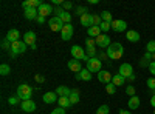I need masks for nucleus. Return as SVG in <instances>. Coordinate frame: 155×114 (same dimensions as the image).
<instances>
[{"label":"nucleus","instance_id":"b1692460","mask_svg":"<svg viewBox=\"0 0 155 114\" xmlns=\"http://www.w3.org/2000/svg\"><path fill=\"white\" fill-rule=\"evenodd\" d=\"M127 106H129V109H137L140 106V97H137V96L130 97L127 102Z\"/></svg>","mask_w":155,"mask_h":114},{"label":"nucleus","instance_id":"f3484780","mask_svg":"<svg viewBox=\"0 0 155 114\" xmlns=\"http://www.w3.org/2000/svg\"><path fill=\"white\" fill-rule=\"evenodd\" d=\"M23 42L27 43V45H30V46L36 45V34H34L33 31L25 32V34H23Z\"/></svg>","mask_w":155,"mask_h":114},{"label":"nucleus","instance_id":"49530a36","mask_svg":"<svg viewBox=\"0 0 155 114\" xmlns=\"http://www.w3.org/2000/svg\"><path fill=\"white\" fill-rule=\"evenodd\" d=\"M11 42L9 40H3V43H2V46L5 48V49H9V51H11V45H9Z\"/></svg>","mask_w":155,"mask_h":114},{"label":"nucleus","instance_id":"72a5a7b5","mask_svg":"<svg viewBox=\"0 0 155 114\" xmlns=\"http://www.w3.org/2000/svg\"><path fill=\"white\" fill-rule=\"evenodd\" d=\"M85 54L90 57V59H93V57H96V46H90V48H87V51H85Z\"/></svg>","mask_w":155,"mask_h":114},{"label":"nucleus","instance_id":"2eb2a0df","mask_svg":"<svg viewBox=\"0 0 155 114\" xmlns=\"http://www.w3.org/2000/svg\"><path fill=\"white\" fill-rule=\"evenodd\" d=\"M23 11H25V12H23L25 19H28V20H36L37 16H39L37 8H27V9H23Z\"/></svg>","mask_w":155,"mask_h":114},{"label":"nucleus","instance_id":"2f4dec72","mask_svg":"<svg viewBox=\"0 0 155 114\" xmlns=\"http://www.w3.org/2000/svg\"><path fill=\"white\" fill-rule=\"evenodd\" d=\"M61 20H62L64 23H65V25H67V23H71V14L65 11V12H64V14L61 16Z\"/></svg>","mask_w":155,"mask_h":114},{"label":"nucleus","instance_id":"cd10ccee","mask_svg":"<svg viewBox=\"0 0 155 114\" xmlns=\"http://www.w3.org/2000/svg\"><path fill=\"white\" fill-rule=\"evenodd\" d=\"M70 102H71V105H76L78 102H79V91H78V90H71V94H70Z\"/></svg>","mask_w":155,"mask_h":114},{"label":"nucleus","instance_id":"bb28decb","mask_svg":"<svg viewBox=\"0 0 155 114\" xmlns=\"http://www.w3.org/2000/svg\"><path fill=\"white\" fill-rule=\"evenodd\" d=\"M126 37H127L129 42H138V40H140V34H138L137 31H127Z\"/></svg>","mask_w":155,"mask_h":114},{"label":"nucleus","instance_id":"c9c22d12","mask_svg":"<svg viewBox=\"0 0 155 114\" xmlns=\"http://www.w3.org/2000/svg\"><path fill=\"white\" fill-rule=\"evenodd\" d=\"M99 28H101V31H102V32H106V31L112 29V23H107V22H102V23L99 25Z\"/></svg>","mask_w":155,"mask_h":114},{"label":"nucleus","instance_id":"a211bd4d","mask_svg":"<svg viewBox=\"0 0 155 114\" xmlns=\"http://www.w3.org/2000/svg\"><path fill=\"white\" fill-rule=\"evenodd\" d=\"M19 37H20V32H19L17 29H9L8 34H6V40H9L11 43H14V42L20 40Z\"/></svg>","mask_w":155,"mask_h":114},{"label":"nucleus","instance_id":"39448f33","mask_svg":"<svg viewBox=\"0 0 155 114\" xmlns=\"http://www.w3.org/2000/svg\"><path fill=\"white\" fill-rule=\"evenodd\" d=\"M101 66H102V62L98 59V57H93V59H90L88 62H87V69L90 71V72H99L101 71Z\"/></svg>","mask_w":155,"mask_h":114},{"label":"nucleus","instance_id":"393cba45","mask_svg":"<svg viewBox=\"0 0 155 114\" xmlns=\"http://www.w3.org/2000/svg\"><path fill=\"white\" fill-rule=\"evenodd\" d=\"M87 32H88L90 37H93V39H96V37H99V35L102 34V31H101L99 26H90V28L87 29Z\"/></svg>","mask_w":155,"mask_h":114},{"label":"nucleus","instance_id":"a878e982","mask_svg":"<svg viewBox=\"0 0 155 114\" xmlns=\"http://www.w3.org/2000/svg\"><path fill=\"white\" fill-rule=\"evenodd\" d=\"M58 103H59V106L64 108V109H67L68 106H71V102H70V99H68V97H59Z\"/></svg>","mask_w":155,"mask_h":114},{"label":"nucleus","instance_id":"603ef678","mask_svg":"<svg viewBox=\"0 0 155 114\" xmlns=\"http://www.w3.org/2000/svg\"><path fill=\"white\" fill-rule=\"evenodd\" d=\"M118 114H132V112H130V111H126V109H120Z\"/></svg>","mask_w":155,"mask_h":114},{"label":"nucleus","instance_id":"0eeeda50","mask_svg":"<svg viewBox=\"0 0 155 114\" xmlns=\"http://www.w3.org/2000/svg\"><path fill=\"white\" fill-rule=\"evenodd\" d=\"M74 32V28H73V25L71 23H67V25H64V28L61 31V37H62V40H70L71 39V35Z\"/></svg>","mask_w":155,"mask_h":114},{"label":"nucleus","instance_id":"6e6d98bb","mask_svg":"<svg viewBox=\"0 0 155 114\" xmlns=\"http://www.w3.org/2000/svg\"><path fill=\"white\" fill-rule=\"evenodd\" d=\"M152 60H153V62H155V53H153V54H152Z\"/></svg>","mask_w":155,"mask_h":114},{"label":"nucleus","instance_id":"864d4df0","mask_svg":"<svg viewBox=\"0 0 155 114\" xmlns=\"http://www.w3.org/2000/svg\"><path fill=\"white\" fill-rule=\"evenodd\" d=\"M150 105L155 108V96H152V99H150Z\"/></svg>","mask_w":155,"mask_h":114},{"label":"nucleus","instance_id":"5fc2aeb1","mask_svg":"<svg viewBox=\"0 0 155 114\" xmlns=\"http://www.w3.org/2000/svg\"><path fill=\"white\" fill-rule=\"evenodd\" d=\"M127 80H130V82H134V80H135V74H132V75H130V77H129Z\"/></svg>","mask_w":155,"mask_h":114},{"label":"nucleus","instance_id":"1a4fd4ad","mask_svg":"<svg viewBox=\"0 0 155 114\" xmlns=\"http://www.w3.org/2000/svg\"><path fill=\"white\" fill-rule=\"evenodd\" d=\"M96 45L99 46V48H102V49H106V48H109L112 43H110V37L109 35H106V34H101L99 37H96Z\"/></svg>","mask_w":155,"mask_h":114},{"label":"nucleus","instance_id":"7ed1b4c3","mask_svg":"<svg viewBox=\"0 0 155 114\" xmlns=\"http://www.w3.org/2000/svg\"><path fill=\"white\" fill-rule=\"evenodd\" d=\"M31 96H33V88L30 85L23 83V85H20L17 88V97L22 100V102H23V100H30Z\"/></svg>","mask_w":155,"mask_h":114},{"label":"nucleus","instance_id":"4d7b16f0","mask_svg":"<svg viewBox=\"0 0 155 114\" xmlns=\"http://www.w3.org/2000/svg\"><path fill=\"white\" fill-rule=\"evenodd\" d=\"M153 114H155V108H153Z\"/></svg>","mask_w":155,"mask_h":114},{"label":"nucleus","instance_id":"3c124183","mask_svg":"<svg viewBox=\"0 0 155 114\" xmlns=\"http://www.w3.org/2000/svg\"><path fill=\"white\" fill-rule=\"evenodd\" d=\"M143 59H144V60H150V59H152V54L146 51V54H144V57H143Z\"/></svg>","mask_w":155,"mask_h":114},{"label":"nucleus","instance_id":"c85d7f7f","mask_svg":"<svg viewBox=\"0 0 155 114\" xmlns=\"http://www.w3.org/2000/svg\"><path fill=\"white\" fill-rule=\"evenodd\" d=\"M101 19H102V22H107V23H112V22H113L112 12H109V11H102V12H101Z\"/></svg>","mask_w":155,"mask_h":114},{"label":"nucleus","instance_id":"a18cd8bd","mask_svg":"<svg viewBox=\"0 0 155 114\" xmlns=\"http://www.w3.org/2000/svg\"><path fill=\"white\" fill-rule=\"evenodd\" d=\"M85 45H87V48L95 46V45H96V40H95V39H87V40H85Z\"/></svg>","mask_w":155,"mask_h":114},{"label":"nucleus","instance_id":"c03bdc74","mask_svg":"<svg viewBox=\"0 0 155 114\" xmlns=\"http://www.w3.org/2000/svg\"><path fill=\"white\" fill-rule=\"evenodd\" d=\"M62 8H64V11L71 9V8H73V3H71V2H64V3H62Z\"/></svg>","mask_w":155,"mask_h":114},{"label":"nucleus","instance_id":"dca6fc26","mask_svg":"<svg viewBox=\"0 0 155 114\" xmlns=\"http://www.w3.org/2000/svg\"><path fill=\"white\" fill-rule=\"evenodd\" d=\"M22 109L25 111V112H33V111H36V102L34 100H23L22 102Z\"/></svg>","mask_w":155,"mask_h":114},{"label":"nucleus","instance_id":"4468645a","mask_svg":"<svg viewBox=\"0 0 155 114\" xmlns=\"http://www.w3.org/2000/svg\"><path fill=\"white\" fill-rule=\"evenodd\" d=\"M42 100H44L45 103H54V102H58V100H59V96L56 94V91H50V93H45L44 94Z\"/></svg>","mask_w":155,"mask_h":114},{"label":"nucleus","instance_id":"e433bc0d","mask_svg":"<svg viewBox=\"0 0 155 114\" xmlns=\"http://www.w3.org/2000/svg\"><path fill=\"white\" fill-rule=\"evenodd\" d=\"M106 91H107V94H110V96H112V94H115V93H116V86H115L113 83H109V85L106 86Z\"/></svg>","mask_w":155,"mask_h":114},{"label":"nucleus","instance_id":"ddd939ff","mask_svg":"<svg viewBox=\"0 0 155 114\" xmlns=\"http://www.w3.org/2000/svg\"><path fill=\"white\" fill-rule=\"evenodd\" d=\"M127 28V23L124 20H113L112 22V29L115 32H121V31H126Z\"/></svg>","mask_w":155,"mask_h":114},{"label":"nucleus","instance_id":"412c9836","mask_svg":"<svg viewBox=\"0 0 155 114\" xmlns=\"http://www.w3.org/2000/svg\"><path fill=\"white\" fill-rule=\"evenodd\" d=\"M76 79H78V80H85V82H88V80H92V72L85 68V69H82L79 74L76 75Z\"/></svg>","mask_w":155,"mask_h":114},{"label":"nucleus","instance_id":"8fccbe9b","mask_svg":"<svg viewBox=\"0 0 155 114\" xmlns=\"http://www.w3.org/2000/svg\"><path fill=\"white\" fill-rule=\"evenodd\" d=\"M36 80H37L39 83H42V82H44L45 79H44V75H41V74H37V75H36Z\"/></svg>","mask_w":155,"mask_h":114},{"label":"nucleus","instance_id":"f03ea898","mask_svg":"<svg viewBox=\"0 0 155 114\" xmlns=\"http://www.w3.org/2000/svg\"><path fill=\"white\" fill-rule=\"evenodd\" d=\"M71 56H73V59H76V60H82V62H88L90 60V57L85 54V51H84V48L82 46H79V45H73L71 46Z\"/></svg>","mask_w":155,"mask_h":114},{"label":"nucleus","instance_id":"20e7f679","mask_svg":"<svg viewBox=\"0 0 155 114\" xmlns=\"http://www.w3.org/2000/svg\"><path fill=\"white\" fill-rule=\"evenodd\" d=\"M25 51H27V43H25L23 40H17L14 43H11V57H16L17 54H23Z\"/></svg>","mask_w":155,"mask_h":114},{"label":"nucleus","instance_id":"aec40b11","mask_svg":"<svg viewBox=\"0 0 155 114\" xmlns=\"http://www.w3.org/2000/svg\"><path fill=\"white\" fill-rule=\"evenodd\" d=\"M44 2H41V0H25V2L22 3L23 9H27V8H39Z\"/></svg>","mask_w":155,"mask_h":114},{"label":"nucleus","instance_id":"4be33fe9","mask_svg":"<svg viewBox=\"0 0 155 114\" xmlns=\"http://www.w3.org/2000/svg\"><path fill=\"white\" fill-rule=\"evenodd\" d=\"M81 25H82V26H85L87 29L92 26V14H88V12H87V14L81 16Z\"/></svg>","mask_w":155,"mask_h":114},{"label":"nucleus","instance_id":"423d86ee","mask_svg":"<svg viewBox=\"0 0 155 114\" xmlns=\"http://www.w3.org/2000/svg\"><path fill=\"white\" fill-rule=\"evenodd\" d=\"M64 25H65V23L61 20V17H51L48 20V26H50L51 31H62Z\"/></svg>","mask_w":155,"mask_h":114},{"label":"nucleus","instance_id":"37998d69","mask_svg":"<svg viewBox=\"0 0 155 114\" xmlns=\"http://www.w3.org/2000/svg\"><path fill=\"white\" fill-rule=\"evenodd\" d=\"M50 114H65V109H64V108H61V106H58L56 109H53V111H51Z\"/></svg>","mask_w":155,"mask_h":114},{"label":"nucleus","instance_id":"ea45409f","mask_svg":"<svg viewBox=\"0 0 155 114\" xmlns=\"http://www.w3.org/2000/svg\"><path fill=\"white\" fill-rule=\"evenodd\" d=\"M146 83H147V86L150 88V90H155V77H149Z\"/></svg>","mask_w":155,"mask_h":114},{"label":"nucleus","instance_id":"6ab92c4d","mask_svg":"<svg viewBox=\"0 0 155 114\" xmlns=\"http://www.w3.org/2000/svg\"><path fill=\"white\" fill-rule=\"evenodd\" d=\"M56 94H58L59 97H70L71 90H70L68 86H58V88H56Z\"/></svg>","mask_w":155,"mask_h":114},{"label":"nucleus","instance_id":"f704fd0d","mask_svg":"<svg viewBox=\"0 0 155 114\" xmlns=\"http://www.w3.org/2000/svg\"><path fill=\"white\" fill-rule=\"evenodd\" d=\"M110 109H109V105H101L98 109H96V114H109Z\"/></svg>","mask_w":155,"mask_h":114},{"label":"nucleus","instance_id":"f257e3e1","mask_svg":"<svg viewBox=\"0 0 155 114\" xmlns=\"http://www.w3.org/2000/svg\"><path fill=\"white\" fill-rule=\"evenodd\" d=\"M106 56H107L109 59H112V60L121 59V57L124 56V48H123V45H121V43H112V45L107 48Z\"/></svg>","mask_w":155,"mask_h":114},{"label":"nucleus","instance_id":"473e14b6","mask_svg":"<svg viewBox=\"0 0 155 114\" xmlns=\"http://www.w3.org/2000/svg\"><path fill=\"white\" fill-rule=\"evenodd\" d=\"M146 51L150 53V54L155 53V40H149V42H147V45H146Z\"/></svg>","mask_w":155,"mask_h":114},{"label":"nucleus","instance_id":"7c9ffc66","mask_svg":"<svg viewBox=\"0 0 155 114\" xmlns=\"http://www.w3.org/2000/svg\"><path fill=\"white\" fill-rule=\"evenodd\" d=\"M9 72H11L9 65H6V63H2V66H0V74H2V75H8Z\"/></svg>","mask_w":155,"mask_h":114},{"label":"nucleus","instance_id":"de8ad7c7","mask_svg":"<svg viewBox=\"0 0 155 114\" xmlns=\"http://www.w3.org/2000/svg\"><path fill=\"white\" fill-rule=\"evenodd\" d=\"M149 71H150V74H155V62L149 63Z\"/></svg>","mask_w":155,"mask_h":114},{"label":"nucleus","instance_id":"4c0bfd02","mask_svg":"<svg viewBox=\"0 0 155 114\" xmlns=\"http://www.w3.org/2000/svg\"><path fill=\"white\" fill-rule=\"evenodd\" d=\"M64 12H65V11H64V8H62V6H58V8H54L53 14H54V17H61Z\"/></svg>","mask_w":155,"mask_h":114},{"label":"nucleus","instance_id":"09e8293b","mask_svg":"<svg viewBox=\"0 0 155 114\" xmlns=\"http://www.w3.org/2000/svg\"><path fill=\"white\" fill-rule=\"evenodd\" d=\"M36 22H37V23H41V25H44V23H45V17H44V16H37Z\"/></svg>","mask_w":155,"mask_h":114},{"label":"nucleus","instance_id":"58836bf2","mask_svg":"<svg viewBox=\"0 0 155 114\" xmlns=\"http://www.w3.org/2000/svg\"><path fill=\"white\" fill-rule=\"evenodd\" d=\"M19 102H20V99H19L17 96H12V97L8 99V103H9V105H17Z\"/></svg>","mask_w":155,"mask_h":114},{"label":"nucleus","instance_id":"6e6552de","mask_svg":"<svg viewBox=\"0 0 155 114\" xmlns=\"http://www.w3.org/2000/svg\"><path fill=\"white\" fill-rule=\"evenodd\" d=\"M118 74H121L123 77H126V79H129V77H130V75L134 74V68H132V65H130V63H123V65L120 66Z\"/></svg>","mask_w":155,"mask_h":114},{"label":"nucleus","instance_id":"f8f14e48","mask_svg":"<svg viewBox=\"0 0 155 114\" xmlns=\"http://www.w3.org/2000/svg\"><path fill=\"white\" fill-rule=\"evenodd\" d=\"M37 11H39V16H44V17H47V16H50V14H53V8H51V5H48V3H42L41 6L37 8Z\"/></svg>","mask_w":155,"mask_h":114},{"label":"nucleus","instance_id":"79ce46f5","mask_svg":"<svg viewBox=\"0 0 155 114\" xmlns=\"http://www.w3.org/2000/svg\"><path fill=\"white\" fill-rule=\"evenodd\" d=\"M126 93L130 96V97H134V96H135V86H127V88H126Z\"/></svg>","mask_w":155,"mask_h":114},{"label":"nucleus","instance_id":"5701e85b","mask_svg":"<svg viewBox=\"0 0 155 114\" xmlns=\"http://www.w3.org/2000/svg\"><path fill=\"white\" fill-rule=\"evenodd\" d=\"M112 83L115 86H121L126 83V77H123L121 74H113V79H112Z\"/></svg>","mask_w":155,"mask_h":114},{"label":"nucleus","instance_id":"9b49d317","mask_svg":"<svg viewBox=\"0 0 155 114\" xmlns=\"http://www.w3.org/2000/svg\"><path fill=\"white\" fill-rule=\"evenodd\" d=\"M67 66H68V69H71L73 72H78V74H79V72L82 71V62L73 59V60H70V62L67 63Z\"/></svg>","mask_w":155,"mask_h":114},{"label":"nucleus","instance_id":"9d476101","mask_svg":"<svg viewBox=\"0 0 155 114\" xmlns=\"http://www.w3.org/2000/svg\"><path fill=\"white\" fill-rule=\"evenodd\" d=\"M98 80L101 82V83H106V85H109V83H112V79H113V75L109 72V71H99L98 74Z\"/></svg>","mask_w":155,"mask_h":114},{"label":"nucleus","instance_id":"c756f323","mask_svg":"<svg viewBox=\"0 0 155 114\" xmlns=\"http://www.w3.org/2000/svg\"><path fill=\"white\" fill-rule=\"evenodd\" d=\"M101 23H102L101 16H98V14H92V26H99Z\"/></svg>","mask_w":155,"mask_h":114},{"label":"nucleus","instance_id":"a19ab883","mask_svg":"<svg viewBox=\"0 0 155 114\" xmlns=\"http://www.w3.org/2000/svg\"><path fill=\"white\" fill-rule=\"evenodd\" d=\"M76 14H78V16H84V14H87V8H84V6L76 8Z\"/></svg>","mask_w":155,"mask_h":114}]
</instances>
